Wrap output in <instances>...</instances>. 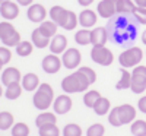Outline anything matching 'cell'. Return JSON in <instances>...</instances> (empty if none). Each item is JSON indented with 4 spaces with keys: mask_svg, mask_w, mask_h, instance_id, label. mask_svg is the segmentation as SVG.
<instances>
[{
    "mask_svg": "<svg viewBox=\"0 0 146 136\" xmlns=\"http://www.w3.org/2000/svg\"><path fill=\"white\" fill-rule=\"evenodd\" d=\"M89 85H91L89 79L85 76L80 70H76L62 81V89L66 94H76V92L88 91Z\"/></svg>",
    "mask_w": 146,
    "mask_h": 136,
    "instance_id": "obj_1",
    "label": "cell"
},
{
    "mask_svg": "<svg viewBox=\"0 0 146 136\" xmlns=\"http://www.w3.org/2000/svg\"><path fill=\"white\" fill-rule=\"evenodd\" d=\"M54 100L56 98H54V91L51 88V85L50 83H41L34 94L32 103L38 110L47 111L50 108V105H53Z\"/></svg>",
    "mask_w": 146,
    "mask_h": 136,
    "instance_id": "obj_2",
    "label": "cell"
},
{
    "mask_svg": "<svg viewBox=\"0 0 146 136\" xmlns=\"http://www.w3.org/2000/svg\"><path fill=\"white\" fill-rule=\"evenodd\" d=\"M0 41L6 47H16L22 40L21 34L10 22H0Z\"/></svg>",
    "mask_w": 146,
    "mask_h": 136,
    "instance_id": "obj_3",
    "label": "cell"
},
{
    "mask_svg": "<svg viewBox=\"0 0 146 136\" xmlns=\"http://www.w3.org/2000/svg\"><path fill=\"white\" fill-rule=\"evenodd\" d=\"M142 59H143L142 48L140 47H130V48H127V50H124L123 53L120 54L118 61H120V65L123 66L124 69H129V67L139 66Z\"/></svg>",
    "mask_w": 146,
    "mask_h": 136,
    "instance_id": "obj_4",
    "label": "cell"
},
{
    "mask_svg": "<svg viewBox=\"0 0 146 136\" xmlns=\"http://www.w3.org/2000/svg\"><path fill=\"white\" fill-rule=\"evenodd\" d=\"M130 89L135 94H142L146 91V66L139 65L133 69Z\"/></svg>",
    "mask_w": 146,
    "mask_h": 136,
    "instance_id": "obj_5",
    "label": "cell"
},
{
    "mask_svg": "<svg viewBox=\"0 0 146 136\" xmlns=\"http://www.w3.org/2000/svg\"><path fill=\"white\" fill-rule=\"evenodd\" d=\"M91 59L98 63L101 66H110L114 61V56H113V51L107 48L105 45L102 47H92L91 50Z\"/></svg>",
    "mask_w": 146,
    "mask_h": 136,
    "instance_id": "obj_6",
    "label": "cell"
},
{
    "mask_svg": "<svg viewBox=\"0 0 146 136\" xmlns=\"http://www.w3.org/2000/svg\"><path fill=\"white\" fill-rule=\"evenodd\" d=\"M62 61L66 69H78L82 61V54L78 48H67L62 56Z\"/></svg>",
    "mask_w": 146,
    "mask_h": 136,
    "instance_id": "obj_7",
    "label": "cell"
},
{
    "mask_svg": "<svg viewBox=\"0 0 146 136\" xmlns=\"http://www.w3.org/2000/svg\"><path fill=\"white\" fill-rule=\"evenodd\" d=\"M98 15L104 19H110L117 13V0H101L96 6Z\"/></svg>",
    "mask_w": 146,
    "mask_h": 136,
    "instance_id": "obj_8",
    "label": "cell"
},
{
    "mask_svg": "<svg viewBox=\"0 0 146 136\" xmlns=\"http://www.w3.org/2000/svg\"><path fill=\"white\" fill-rule=\"evenodd\" d=\"M62 65H63L62 59H60L57 54H53V53L42 59V69H44L45 73H50V75L57 73L60 69H62Z\"/></svg>",
    "mask_w": 146,
    "mask_h": 136,
    "instance_id": "obj_9",
    "label": "cell"
},
{
    "mask_svg": "<svg viewBox=\"0 0 146 136\" xmlns=\"http://www.w3.org/2000/svg\"><path fill=\"white\" fill-rule=\"evenodd\" d=\"M47 9L42 6V5H40V3H34V5H31L29 7H28V19L31 21V22H35V23H41V22H44L45 21V18H47Z\"/></svg>",
    "mask_w": 146,
    "mask_h": 136,
    "instance_id": "obj_10",
    "label": "cell"
},
{
    "mask_svg": "<svg viewBox=\"0 0 146 136\" xmlns=\"http://www.w3.org/2000/svg\"><path fill=\"white\" fill-rule=\"evenodd\" d=\"M117 111H118V119L121 121V125H130L136 119V108L130 104L118 105Z\"/></svg>",
    "mask_w": 146,
    "mask_h": 136,
    "instance_id": "obj_11",
    "label": "cell"
},
{
    "mask_svg": "<svg viewBox=\"0 0 146 136\" xmlns=\"http://www.w3.org/2000/svg\"><path fill=\"white\" fill-rule=\"evenodd\" d=\"M73 103H72V98L69 97V94H63V95H58L54 103H53V108L57 114H66L70 111Z\"/></svg>",
    "mask_w": 146,
    "mask_h": 136,
    "instance_id": "obj_12",
    "label": "cell"
},
{
    "mask_svg": "<svg viewBox=\"0 0 146 136\" xmlns=\"http://www.w3.org/2000/svg\"><path fill=\"white\" fill-rule=\"evenodd\" d=\"M50 51L53 53V54H63L66 50H67V38L64 35H62V34H57V35H54L53 38H51V41H50Z\"/></svg>",
    "mask_w": 146,
    "mask_h": 136,
    "instance_id": "obj_13",
    "label": "cell"
},
{
    "mask_svg": "<svg viewBox=\"0 0 146 136\" xmlns=\"http://www.w3.org/2000/svg\"><path fill=\"white\" fill-rule=\"evenodd\" d=\"M108 41V32L104 27H96L91 31V44L94 47H102Z\"/></svg>",
    "mask_w": 146,
    "mask_h": 136,
    "instance_id": "obj_14",
    "label": "cell"
},
{
    "mask_svg": "<svg viewBox=\"0 0 146 136\" xmlns=\"http://www.w3.org/2000/svg\"><path fill=\"white\" fill-rule=\"evenodd\" d=\"M0 15H2L6 21H13L19 16V5L15 3V2H7V3H3L0 6Z\"/></svg>",
    "mask_w": 146,
    "mask_h": 136,
    "instance_id": "obj_15",
    "label": "cell"
},
{
    "mask_svg": "<svg viewBox=\"0 0 146 136\" xmlns=\"http://www.w3.org/2000/svg\"><path fill=\"white\" fill-rule=\"evenodd\" d=\"M96 21H98V15L95 13L94 10L91 9H85L80 12V15H79V23L83 27V28H94L96 25Z\"/></svg>",
    "mask_w": 146,
    "mask_h": 136,
    "instance_id": "obj_16",
    "label": "cell"
},
{
    "mask_svg": "<svg viewBox=\"0 0 146 136\" xmlns=\"http://www.w3.org/2000/svg\"><path fill=\"white\" fill-rule=\"evenodd\" d=\"M21 81H22L21 72H19V69H16L13 66L5 69L3 73H2V83L5 86H7L10 83H15V82H21Z\"/></svg>",
    "mask_w": 146,
    "mask_h": 136,
    "instance_id": "obj_17",
    "label": "cell"
},
{
    "mask_svg": "<svg viewBox=\"0 0 146 136\" xmlns=\"http://www.w3.org/2000/svg\"><path fill=\"white\" fill-rule=\"evenodd\" d=\"M67 13H69V10L62 7V6H53L50 9V19L53 22H56L58 27H62L64 25V22H66V18H67Z\"/></svg>",
    "mask_w": 146,
    "mask_h": 136,
    "instance_id": "obj_18",
    "label": "cell"
},
{
    "mask_svg": "<svg viewBox=\"0 0 146 136\" xmlns=\"http://www.w3.org/2000/svg\"><path fill=\"white\" fill-rule=\"evenodd\" d=\"M22 88L28 91V92H32V91H36L38 89V86L41 85L40 83V78L35 75V73H27V75L22 76Z\"/></svg>",
    "mask_w": 146,
    "mask_h": 136,
    "instance_id": "obj_19",
    "label": "cell"
},
{
    "mask_svg": "<svg viewBox=\"0 0 146 136\" xmlns=\"http://www.w3.org/2000/svg\"><path fill=\"white\" fill-rule=\"evenodd\" d=\"M57 123V116L50 111H42V113L35 119V125L36 127H41L45 125H56Z\"/></svg>",
    "mask_w": 146,
    "mask_h": 136,
    "instance_id": "obj_20",
    "label": "cell"
},
{
    "mask_svg": "<svg viewBox=\"0 0 146 136\" xmlns=\"http://www.w3.org/2000/svg\"><path fill=\"white\" fill-rule=\"evenodd\" d=\"M32 44L38 48H45L50 45V38H47V37L40 31V28H35L32 31Z\"/></svg>",
    "mask_w": 146,
    "mask_h": 136,
    "instance_id": "obj_21",
    "label": "cell"
},
{
    "mask_svg": "<svg viewBox=\"0 0 146 136\" xmlns=\"http://www.w3.org/2000/svg\"><path fill=\"white\" fill-rule=\"evenodd\" d=\"M23 88H22V83L21 82H15V83H10L6 86V91H5V97L7 100H18L21 97Z\"/></svg>",
    "mask_w": 146,
    "mask_h": 136,
    "instance_id": "obj_22",
    "label": "cell"
},
{
    "mask_svg": "<svg viewBox=\"0 0 146 136\" xmlns=\"http://www.w3.org/2000/svg\"><path fill=\"white\" fill-rule=\"evenodd\" d=\"M57 23L56 22H53L51 19L50 21H44V22H41L40 23V31L47 37V38H53L54 35H57Z\"/></svg>",
    "mask_w": 146,
    "mask_h": 136,
    "instance_id": "obj_23",
    "label": "cell"
},
{
    "mask_svg": "<svg viewBox=\"0 0 146 136\" xmlns=\"http://www.w3.org/2000/svg\"><path fill=\"white\" fill-rule=\"evenodd\" d=\"M110 107H111V103H110L108 98H104L101 97L96 104L94 105V111L96 113V116H105L108 111H110Z\"/></svg>",
    "mask_w": 146,
    "mask_h": 136,
    "instance_id": "obj_24",
    "label": "cell"
},
{
    "mask_svg": "<svg viewBox=\"0 0 146 136\" xmlns=\"http://www.w3.org/2000/svg\"><path fill=\"white\" fill-rule=\"evenodd\" d=\"M136 5L133 0H117V13H133Z\"/></svg>",
    "mask_w": 146,
    "mask_h": 136,
    "instance_id": "obj_25",
    "label": "cell"
},
{
    "mask_svg": "<svg viewBox=\"0 0 146 136\" xmlns=\"http://www.w3.org/2000/svg\"><path fill=\"white\" fill-rule=\"evenodd\" d=\"M34 47H35V45L32 44V41H21V43L16 45V53H18V56H21V57H28V56L32 54Z\"/></svg>",
    "mask_w": 146,
    "mask_h": 136,
    "instance_id": "obj_26",
    "label": "cell"
},
{
    "mask_svg": "<svg viewBox=\"0 0 146 136\" xmlns=\"http://www.w3.org/2000/svg\"><path fill=\"white\" fill-rule=\"evenodd\" d=\"M131 86V73L126 69H121V78L117 82L115 88L117 89H129Z\"/></svg>",
    "mask_w": 146,
    "mask_h": 136,
    "instance_id": "obj_27",
    "label": "cell"
},
{
    "mask_svg": "<svg viewBox=\"0 0 146 136\" xmlns=\"http://www.w3.org/2000/svg\"><path fill=\"white\" fill-rule=\"evenodd\" d=\"M75 41L79 45H88L91 44V29L86 28H82L75 34Z\"/></svg>",
    "mask_w": 146,
    "mask_h": 136,
    "instance_id": "obj_28",
    "label": "cell"
},
{
    "mask_svg": "<svg viewBox=\"0 0 146 136\" xmlns=\"http://www.w3.org/2000/svg\"><path fill=\"white\" fill-rule=\"evenodd\" d=\"M130 132L133 136H146V121L135 120L130 126Z\"/></svg>",
    "mask_w": 146,
    "mask_h": 136,
    "instance_id": "obj_29",
    "label": "cell"
},
{
    "mask_svg": "<svg viewBox=\"0 0 146 136\" xmlns=\"http://www.w3.org/2000/svg\"><path fill=\"white\" fill-rule=\"evenodd\" d=\"M13 126V116L9 111H2L0 113V130H7Z\"/></svg>",
    "mask_w": 146,
    "mask_h": 136,
    "instance_id": "obj_30",
    "label": "cell"
},
{
    "mask_svg": "<svg viewBox=\"0 0 146 136\" xmlns=\"http://www.w3.org/2000/svg\"><path fill=\"white\" fill-rule=\"evenodd\" d=\"M78 23H79V16H78L73 10H69V13H67V18H66V22H64L63 28H64L66 31H73V29L78 27Z\"/></svg>",
    "mask_w": 146,
    "mask_h": 136,
    "instance_id": "obj_31",
    "label": "cell"
},
{
    "mask_svg": "<svg viewBox=\"0 0 146 136\" xmlns=\"http://www.w3.org/2000/svg\"><path fill=\"white\" fill-rule=\"evenodd\" d=\"M101 98V94L98 92V91H88L86 94H85V97H83V103H85V105L86 107H89V108H94V105L96 104V101H98Z\"/></svg>",
    "mask_w": 146,
    "mask_h": 136,
    "instance_id": "obj_32",
    "label": "cell"
},
{
    "mask_svg": "<svg viewBox=\"0 0 146 136\" xmlns=\"http://www.w3.org/2000/svg\"><path fill=\"white\" fill-rule=\"evenodd\" d=\"M12 136H29V126L27 123H15L12 126Z\"/></svg>",
    "mask_w": 146,
    "mask_h": 136,
    "instance_id": "obj_33",
    "label": "cell"
},
{
    "mask_svg": "<svg viewBox=\"0 0 146 136\" xmlns=\"http://www.w3.org/2000/svg\"><path fill=\"white\" fill-rule=\"evenodd\" d=\"M40 136H60V130L57 127V125H45L38 127Z\"/></svg>",
    "mask_w": 146,
    "mask_h": 136,
    "instance_id": "obj_34",
    "label": "cell"
},
{
    "mask_svg": "<svg viewBox=\"0 0 146 136\" xmlns=\"http://www.w3.org/2000/svg\"><path fill=\"white\" fill-rule=\"evenodd\" d=\"M63 136H82V129L76 123H69L63 129Z\"/></svg>",
    "mask_w": 146,
    "mask_h": 136,
    "instance_id": "obj_35",
    "label": "cell"
},
{
    "mask_svg": "<svg viewBox=\"0 0 146 136\" xmlns=\"http://www.w3.org/2000/svg\"><path fill=\"white\" fill-rule=\"evenodd\" d=\"M104 133H105V127L101 123H95L88 129L86 136H104Z\"/></svg>",
    "mask_w": 146,
    "mask_h": 136,
    "instance_id": "obj_36",
    "label": "cell"
},
{
    "mask_svg": "<svg viewBox=\"0 0 146 136\" xmlns=\"http://www.w3.org/2000/svg\"><path fill=\"white\" fill-rule=\"evenodd\" d=\"M108 121H110V125L114 126V127H120V126H123L121 125V121L118 119V111H117V107L113 108L111 111H110V114H108Z\"/></svg>",
    "mask_w": 146,
    "mask_h": 136,
    "instance_id": "obj_37",
    "label": "cell"
},
{
    "mask_svg": "<svg viewBox=\"0 0 146 136\" xmlns=\"http://www.w3.org/2000/svg\"><path fill=\"white\" fill-rule=\"evenodd\" d=\"M0 60L3 61V65H7L9 61L12 60V51H10V47H0Z\"/></svg>",
    "mask_w": 146,
    "mask_h": 136,
    "instance_id": "obj_38",
    "label": "cell"
},
{
    "mask_svg": "<svg viewBox=\"0 0 146 136\" xmlns=\"http://www.w3.org/2000/svg\"><path fill=\"white\" fill-rule=\"evenodd\" d=\"M133 15H135V18L137 19L139 23H143V25H146V7H139V6H136L135 12H133Z\"/></svg>",
    "mask_w": 146,
    "mask_h": 136,
    "instance_id": "obj_39",
    "label": "cell"
},
{
    "mask_svg": "<svg viewBox=\"0 0 146 136\" xmlns=\"http://www.w3.org/2000/svg\"><path fill=\"white\" fill-rule=\"evenodd\" d=\"M78 70H80V72L83 73V75L89 79V82H91V83H94V82L96 81V73H95V70H94V69H91V67H88V66H82V67H79Z\"/></svg>",
    "mask_w": 146,
    "mask_h": 136,
    "instance_id": "obj_40",
    "label": "cell"
},
{
    "mask_svg": "<svg viewBox=\"0 0 146 136\" xmlns=\"http://www.w3.org/2000/svg\"><path fill=\"white\" fill-rule=\"evenodd\" d=\"M137 107H139V110L142 111V113H145V114H146V95H145V97H142L140 100H139Z\"/></svg>",
    "mask_w": 146,
    "mask_h": 136,
    "instance_id": "obj_41",
    "label": "cell"
},
{
    "mask_svg": "<svg viewBox=\"0 0 146 136\" xmlns=\"http://www.w3.org/2000/svg\"><path fill=\"white\" fill-rule=\"evenodd\" d=\"M78 3L83 7H89L92 3H94V0H78Z\"/></svg>",
    "mask_w": 146,
    "mask_h": 136,
    "instance_id": "obj_42",
    "label": "cell"
},
{
    "mask_svg": "<svg viewBox=\"0 0 146 136\" xmlns=\"http://www.w3.org/2000/svg\"><path fill=\"white\" fill-rule=\"evenodd\" d=\"M32 2L34 0H16V3L19 6H31V5H34Z\"/></svg>",
    "mask_w": 146,
    "mask_h": 136,
    "instance_id": "obj_43",
    "label": "cell"
},
{
    "mask_svg": "<svg viewBox=\"0 0 146 136\" xmlns=\"http://www.w3.org/2000/svg\"><path fill=\"white\" fill-rule=\"evenodd\" d=\"M133 2L139 7H146V0H133Z\"/></svg>",
    "mask_w": 146,
    "mask_h": 136,
    "instance_id": "obj_44",
    "label": "cell"
},
{
    "mask_svg": "<svg viewBox=\"0 0 146 136\" xmlns=\"http://www.w3.org/2000/svg\"><path fill=\"white\" fill-rule=\"evenodd\" d=\"M142 41H143V44L146 45V29L142 32Z\"/></svg>",
    "mask_w": 146,
    "mask_h": 136,
    "instance_id": "obj_45",
    "label": "cell"
},
{
    "mask_svg": "<svg viewBox=\"0 0 146 136\" xmlns=\"http://www.w3.org/2000/svg\"><path fill=\"white\" fill-rule=\"evenodd\" d=\"M3 95V86H2V83H0V97Z\"/></svg>",
    "mask_w": 146,
    "mask_h": 136,
    "instance_id": "obj_46",
    "label": "cell"
},
{
    "mask_svg": "<svg viewBox=\"0 0 146 136\" xmlns=\"http://www.w3.org/2000/svg\"><path fill=\"white\" fill-rule=\"evenodd\" d=\"M7 2H10V0H0V6H2L3 3H7Z\"/></svg>",
    "mask_w": 146,
    "mask_h": 136,
    "instance_id": "obj_47",
    "label": "cell"
},
{
    "mask_svg": "<svg viewBox=\"0 0 146 136\" xmlns=\"http://www.w3.org/2000/svg\"><path fill=\"white\" fill-rule=\"evenodd\" d=\"M2 69H3V61L0 60V72H2Z\"/></svg>",
    "mask_w": 146,
    "mask_h": 136,
    "instance_id": "obj_48",
    "label": "cell"
}]
</instances>
